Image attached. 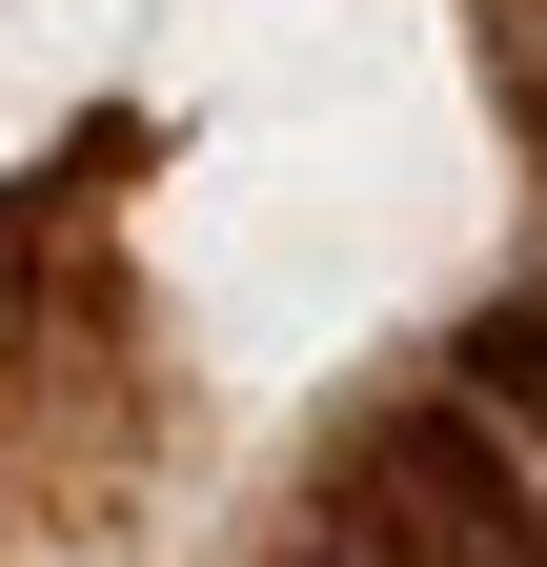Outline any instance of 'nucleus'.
I'll return each mask as SVG.
<instances>
[{
    "label": "nucleus",
    "mask_w": 547,
    "mask_h": 567,
    "mask_svg": "<svg viewBox=\"0 0 547 567\" xmlns=\"http://www.w3.org/2000/svg\"><path fill=\"white\" fill-rule=\"evenodd\" d=\"M365 527H385L405 567H547V507H527V466H507L466 405H405L385 446H365Z\"/></svg>",
    "instance_id": "1"
},
{
    "label": "nucleus",
    "mask_w": 547,
    "mask_h": 567,
    "mask_svg": "<svg viewBox=\"0 0 547 567\" xmlns=\"http://www.w3.org/2000/svg\"><path fill=\"white\" fill-rule=\"evenodd\" d=\"M446 405H466V425H547V284L466 305V344H446Z\"/></svg>",
    "instance_id": "2"
},
{
    "label": "nucleus",
    "mask_w": 547,
    "mask_h": 567,
    "mask_svg": "<svg viewBox=\"0 0 547 567\" xmlns=\"http://www.w3.org/2000/svg\"><path fill=\"white\" fill-rule=\"evenodd\" d=\"M305 567H324V547H305Z\"/></svg>",
    "instance_id": "3"
}]
</instances>
